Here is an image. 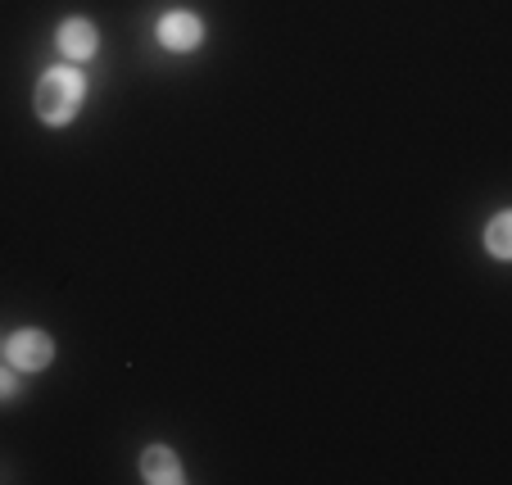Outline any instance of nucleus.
<instances>
[{"label": "nucleus", "instance_id": "1", "mask_svg": "<svg viewBox=\"0 0 512 485\" xmlns=\"http://www.w3.org/2000/svg\"><path fill=\"white\" fill-rule=\"evenodd\" d=\"M87 105V73L78 64H55L46 68L32 87V114L46 127H68Z\"/></svg>", "mask_w": 512, "mask_h": 485}, {"label": "nucleus", "instance_id": "4", "mask_svg": "<svg viewBox=\"0 0 512 485\" xmlns=\"http://www.w3.org/2000/svg\"><path fill=\"white\" fill-rule=\"evenodd\" d=\"M55 50L68 59V64H87V59H96L100 50V28L91 19H82V14H68L64 23L55 28Z\"/></svg>", "mask_w": 512, "mask_h": 485}, {"label": "nucleus", "instance_id": "5", "mask_svg": "<svg viewBox=\"0 0 512 485\" xmlns=\"http://www.w3.org/2000/svg\"><path fill=\"white\" fill-rule=\"evenodd\" d=\"M141 481L145 485H182L186 481V467H182V458H177V449L145 445L141 449Z\"/></svg>", "mask_w": 512, "mask_h": 485}, {"label": "nucleus", "instance_id": "8", "mask_svg": "<svg viewBox=\"0 0 512 485\" xmlns=\"http://www.w3.org/2000/svg\"><path fill=\"white\" fill-rule=\"evenodd\" d=\"M0 350H5V340H0Z\"/></svg>", "mask_w": 512, "mask_h": 485}, {"label": "nucleus", "instance_id": "2", "mask_svg": "<svg viewBox=\"0 0 512 485\" xmlns=\"http://www.w3.org/2000/svg\"><path fill=\"white\" fill-rule=\"evenodd\" d=\"M5 363H10L19 377H32V372H46L55 363V336L41 327H19L5 336Z\"/></svg>", "mask_w": 512, "mask_h": 485}, {"label": "nucleus", "instance_id": "7", "mask_svg": "<svg viewBox=\"0 0 512 485\" xmlns=\"http://www.w3.org/2000/svg\"><path fill=\"white\" fill-rule=\"evenodd\" d=\"M19 390H23L19 372H14L10 363H0V404H10V399H19Z\"/></svg>", "mask_w": 512, "mask_h": 485}, {"label": "nucleus", "instance_id": "6", "mask_svg": "<svg viewBox=\"0 0 512 485\" xmlns=\"http://www.w3.org/2000/svg\"><path fill=\"white\" fill-rule=\"evenodd\" d=\"M485 254H490L494 263L512 259V209H499V214L490 218V227H485Z\"/></svg>", "mask_w": 512, "mask_h": 485}, {"label": "nucleus", "instance_id": "3", "mask_svg": "<svg viewBox=\"0 0 512 485\" xmlns=\"http://www.w3.org/2000/svg\"><path fill=\"white\" fill-rule=\"evenodd\" d=\"M204 37H209V32H204V19L195 10H182V5H177V10H164L155 19V41L168 50V55H195V50L204 46Z\"/></svg>", "mask_w": 512, "mask_h": 485}]
</instances>
